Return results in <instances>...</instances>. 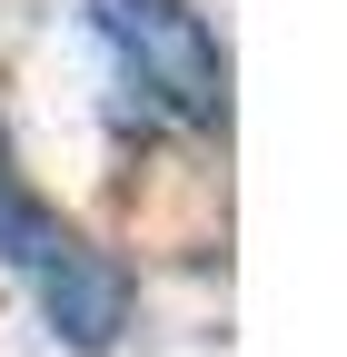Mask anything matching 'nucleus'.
I'll return each mask as SVG.
<instances>
[{
    "mask_svg": "<svg viewBox=\"0 0 347 357\" xmlns=\"http://www.w3.org/2000/svg\"><path fill=\"white\" fill-rule=\"evenodd\" d=\"M40 318H50L70 347H109V337L129 328V268L79 238L60 268H40Z\"/></svg>",
    "mask_w": 347,
    "mask_h": 357,
    "instance_id": "obj_2",
    "label": "nucleus"
},
{
    "mask_svg": "<svg viewBox=\"0 0 347 357\" xmlns=\"http://www.w3.org/2000/svg\"><path fill=\"white\" fill-rule=\"evenodd\" d=\"M70 248H79V238H70V218H60V208H50V199H40L30 178L10 169V149H0V258L40 278V268H60Z\"/></svg>",
    "mask_w": 347,
    "mask_h": 357,
    "instance_id": "obj_3",
    "label": "nucleus"
},
{
    "mask_svg": "<svg viewBox=\"0 0 347 357\" xmlns=\"http://www.w3.org/2000/svg\"><path fill=\"white\" fill-rule=\"evenodd\" d=\"M100 40L119 50L129 89H139L149 109L189 119V129H219L229 119V50L219 30H208L189 0H90Z\"/></svg>",
    "mask_w": 347,
    "mask_h": 357,
    "instance_id": "obj_1",
    "label": "nucleus"
}]
</instances>
